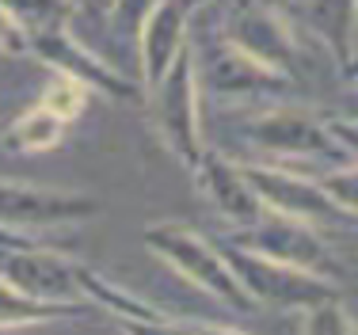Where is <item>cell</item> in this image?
Returning <instances> with one entry per match:
<instances>
[{
    "label": "cell",
    "instance_id": "obj_1",
    "mask_svg": "<svg viewBox=\"0 0 358 335\" xmlns=\"http://www.w3.org/2000/svg\"><path fill=\"white\" fill-rule=\"evenodd\" d=\"M141 244L157 255L160 263H168L176 274H183L194 290L217 297V301L233 305V308H252L244 297L236 274L229 271L225 255L214 240H206L202 233H194L183 221H157L141 233Z\"/></svg>",
    "mask_w": 358,
    "mask_h": 335
},
{
    "label": "cell",
    "instance_id": "obj_2",
    "mask_svg": "<svg viewBox=\"0 0 358 335\" xmlns=\"http://www.w3.org/2000/svg\"><path fill=\"white\" fill-rule=\"evenodd\" d=\"M199 96L221 103H282L294 92V80L275 69L252 62L244 50H236L229 38H210V46L191 50Z\"/></svg>",
    "mask_w": 358,
    "mask_h": 335
},
{
    "label": "cell",
    "instance_id": "obj_3",
    "mask_svg": "<svg viewBox=\"0 0 358 335\" xmlns=\"http://www.w3.org/2000/svg\"><path fill=\"white\" fill-rule=\"evenodd\" d=\"M221 255H225L229 271L236 274L248 305L275 308V313H301V308L317 305L324 297H339L336 278H324V274H313V271H297V267H286V263L263 259V255L244 252L236 244H225Z\"/></svg>",
    "mask_w": 358,
    "mask_h": 335
},
{
    "label": "cell",
    "instance_id": "obj_4",
    "mask_svg": "<svg viewBox=\"0 0 358 335\" xmlns=\"http://www.w3.org/2000/svg\"><path fill=\"white\" fill-rule=\"evenodd\" d=\"M152 111V126H157L160 141L187 171L202 160L206 145H202V115H199V80H194V62L191 46L176 57V65L164 73V80L152 92H145Z\"/></svg>",
    "mask_w": 358,
    "mask_h": 335
},
{
    "label": "cell",
    "instance_id": "obj_5",
    "mask_svg": "<svg viewBox=\"0 0 358 335\" xmlns=\"http://www.w3.org/2000/svg\"><path fill=\"white\" fill-rule=\"evenodd\" d=\"M221 38L289 80L301 73V42L289 15L275 0H233L221 20Z\"/></svg>",
    "mask_w": 358,
    "mask_h": 335
},
{
    "label": "cell",
    "instance_id": "obj_6",
    "mask_svg": "<svg viewBox=\"0 0 358 335\" xmlns=\"http://www.w3.org/2000/svg\"><path fill=\"white\" fill-rule=\"evenodd\" d=\"M103 206L84 191L38 187L23 179H0V229L12 233H54L99 218Z\"/></svg>",
    "mask_w": 358,
    "mask_h": 335
},
{
    "label": "cell",
    "instance_id": "obj_7",
    "mask_svg": "<svg viewBox=\"0 0 358 335\" xmlns=\"http://www.w3.org/2000/svg\"><path fill=\"white\" fill-rule=\"evenodd\" d=\"M244 179L252 183L255 199L267 213H282V218H294L301 225L313 229H351L358 225L355 218H347L336 202L328 199V191L320 187V179L297 176L282 164H241Z\"/></svg>",
    "mask_w": 358,
    "mask_h": 335
},
{
    "label": "cell",
    "instance_id": "obj_8",
    "mask_svg": "<svg viewBox=\"0 0 358 335\" xmlns=\"http://www.w3.org/2000/svg\"><path fill=\"white\" fill-rule=\"evenodd\" d=\"M248 141L275 160H339L347 164L339 141L328 130V118L301 111L294 103H271L248 122Z\"/></svg>",
    "mask_w": 358,
    "mask_h": 335
},
{
    "label": "cell",
    "instance_id": "obj_9",
    "mask_svg": "<svg viewBox=\"0 0 358 335\" xmlns=\"http://www.w3.org/2000/svg\"><path fill=\"white\" fill-rule=\"evenodd\" d=\"M225 244H236L244 252H255L263 259L286 263V267H297V271L324 274V278H336L339 274L336 255L324 244L320 229L301 225V221L282 218V213H263V218L248 221V225H236Z\"/></svg>",
    "mask_w": 358,
    "mask_h": 335
},
{
    "label": "cell",
    "instance_id": "obj_10",
    "mask_svg": "<svg viewBox=\"0 0 358 335\" xmlns=\"http://www.w3.org/2000/svg\"><path fill=\"white\" fill-rule=\"evenodd\" d=\"M31 57H38L50 73L73 76V80L84 84L92 96H107L110 103H138V99H145L141 80L118 73V69L107 65L99 54H92V50L73 34V27H54V31L31 34Z\"/></svg>",
    "mask_w": 358,
    "mask_h": 335
},
{
    "label": "cell",
    "instance_id": "obj_11",
    "mask_svg": "<svg viewBox=\"0 0 358 335\" xmlns=\"http://www.w3.org/2000/svg\"><path fill=\"white\" fill-rule=\"evenodd\" d=\"M194 8L187 0H160L145 23L134 34L138 42V65H141V92H152L164 73L176 65V57L187 50V27H191Z\"/></svg>",
    "mask_w": 358,
    "mask_h": 335
},
{
    "label": "cell",
    "instance_id": "obj_12",
    "mask_svg": "<svg viewBox=\"0 0 358 335\" xmlns=\"http://www.w3.org/2000/svg\"><path fill=\"white\" fill-rule=\"evenodd\" d=\"M191 176H194V183H199V191L206 194V202L214 206L225 221H233V229L236 225H248V221H255V218L267 213L259 206V199H255L252 183L244 179V168L236 164V160L221 157V152L206 149Z\"/></svg>",
    "mask_w": 358,
    "mask_h": 335
},
{
    "label": "cell",
    "instance_id": "obj_13",
    "mask_svg": "<svg viewBox=\"0 0 358 335\" xmlns=\"http://www.w3.org/2000/svg\"><path fill=\"white\" fill-rule=\"evenodd\" d=\"M305 20L317 42L331 54L343 73H351L355 54V23H358V0H305Z\"/></svg>",
    "mask_w": 358,
    "mask_h": 335
},
{
    "label": "cell",
    "instance_id": "obj_14",
    "mask_svg": "<svg viewBox=\"0 0 358 335\" xmlns=\"http://www.w3.org/2000/svg\"><path fill=\"white\" fill-rule=\"evenodd\" d=\"M76 282H80V297L88 301V308H103L115 320H160V316H168V313H160L157 305L134 297L126 286L103 278V274L96 267H88V263H76Z\"/></svg>",
    "mask_w": 358,
    "mask_h": 335
},
{
    "label": "cell",
    "instance_id": "obj_15",
    "mask_svg": "<svg viewBox=\"0 0 358 335\" xmlns=\"http://www.w3.org/2000/svg\"><path fill=\"white\" fill-rule=\"evenodd\" d=\"M65 130H69V122H62L54 111H46L42 103H35V107H27L23 115H15L12 122L4 126L0 145H4L8 152H46V149H57V145H62Z\"/></svg>",
    "mask_w": 358,
    "mask_h": 335
},
{
    "label": "cell",
    "instance_id": "obj_16",
    "mask_svg": "<svg viewBox=\"0 0 358 335\" xmlns=\"http://www.w3.org/2000/svg\"><path fill=\"white\" fill-rule=\"evenodd\" d=\"M84 308L76 305H50L35 301V297L20 294L15 286H8L0 278V332H15V328H38V324H54V320H69L80 316Z\"/></svg>",
    "mask_w": 358,
    "mask_h": 335
},
{
    "label": "cell",
    "instance_id": "obj_17",
    "mask_svg": "<svg viewBox=\"0 0 358 335\" xmlns=\"http://www.w3.org/2000/svg\"><path fill=\"white\" fill-rule=\"evenodd\" d=\"M0 8L15 15L23 31L42 34V31H54V27H73V15H76V0H0Z\"/></svg>",
    "mask_w": 358,
    "mask_h": 335
},
{
    "label": "cell",
    "instance_id": "obj_18",
    "mask_svg": "<svg viewBox=\"0 0 358 335\" xmlns=\"http://www.w3.org/2000/svg\"><path fill=\"white\" fill-rule=\"evenodd\" d=\"M301 335H358V320L347 313L339 297H324V301L301 308Z\"/></svg>",
    "mask_w": 358,
    "mask_h": 335
},
{
    "label": "cell",
    "instance_id": "obj_19",
    "mask_svg": "<svg viewBox=\"0 0 358 335\" xmlns=\"http://www.w3.org/2000/svg\"><path fill=\"white\" fill-rule=\"evenodd\" d=\"M88 96H92V92L84 88V84H76L73 76L54 73V76H50V84L42 88L38 103H42L46 111H54L62 122H76V118L84 115V107H88Z\"/></svg>",
    "mask_w": 358,
    "mask_h": 335
},
{
    "label": "cell",
    "instance_id": "obj_20",
    "mask_svg": "<svg viewBox=\"0 0 358 335\" xmlns=\"http://www.w3.org/2000/svg\"><path fill=\"white\" fill-rule=\"evenodd\" d=\"M320 187L328 191V199L347 213V218L358 221V164L347 160V168H331L328 176L320 179Z\"/></svg>",
    "mask_w": 358,
    "mask_h": 335
},
{
    "label": "cell",
    "instance_id": "obj_21",
    "mask_svg": "<svg viewBox=\"0 0 358 335\" xmlns=\"http://www.w3.org/2000/svg\"><path fill=\"white\" fill-rule=\"evenodd\" d=\"M160 0H110V31L115 34H126V38H134L138 27L145 23V15L157 8Z\"/></svg>",
    "mask_w": 358,
    "mask_h": 335
},
{
    "label": "cell",
    "instance_id": "obj_22",
    "mask_svg": "<svg viewBox=\"0 0 358 335\" xmlns=\"http://www.w3.org/2000/svg\"><path fill=\"white\" fill-rule=\"evenodd\" d=\"M0 54L8 57H23L31 54V42H27V31L15 23V15L8 8H0Z\"/></svg>",
    "mask_w": 358,
    "mask_h": 335
},
{
    "label": "cell",
    "instance_id": "obj_23",
    "mask_svg": "<svg viewBox=\"0 0 358 335\" xmlns=\"http://www.w3.org/2000/svg\"><path fill=\"white\" fill-rule=\"evenodd\" d=\"M122 335H191V324H176L172 316L160 320H118Z\"/></svg>",
    "mask_w": 358,
    "mask_h": 335
},
{
    "label": "cell",
    "instance_id": "obj_24",
    "mask_svg": "<svg viewBox=\"0 0 358 335\" xmlns=\"http://www.w3.org/2000/svg\"><path fill=\"white\" fill-rule=\"evenodd\" d=\"M328 130H331V137L339 141L343 157L358 164V122H355V118H347V115H328Z\"/></svg>",
    "mask_w": 358,
    "mask_h": 335
},
{
    "label": "cell",
    "instance_id": "obj_25",
    "mask_svg": "<svg viewBox=\"0 0 358 335\" xmlns=\"http://www.w3.org/2000/svg\"><path fill=\"white\" fill-rule=\"evenodd\" d=\"M191 335H244V332L225 328V324H191Z\"/></svg>",
    "mask_w": 358,
    "mask_h": 335
},
{
    "label": "cell",
    "instance_id": "obj_26",
    "mask_svg": "<svg viewBox=\"0 0 358 335\" xmlns=\"http://www.w3.org/2000/svg\"><path fill=\"white\" fill-rule=\"evenodd\" d=\"M339 115H347V118H355V122H358V88H351L343 96V111H339Z\"/></svg>",
    "mask_w": 358,
    "mask_h": 335
},
{
    "label": "cell",
    "instance_id": "obj_27",
    "mask_svg": "<svg viewBox=\"0 0 358 335\" xmlns=\"http://www.w3.org/2000/svg\"><path fill=\"white\" fill-rule=\"evenodd\" d=\"M347 76H358V23H355V54H351V73Z\"/></svg>",
    "mask_w": 358,
    "mask_h": 335
},
{
    "label": "cell",
    "instance_id": "obj_28",
    "mask_svg": "<svg viewBox=\"0 0 358 335\" xmlns=\"http://www.w3.org/2000/svg\"><path fill=\"white\" fill-rule=\"evenodd\" d=\"M187 4H191V8H199V4H210V0H187Z\"/></svg>",
    "mask_w": 358,
    "mask_h": 335
}]
</instances>
